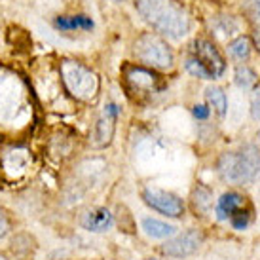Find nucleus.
I'll return each instance as SVG.
<instances>
[{"instance_id":"obj_9","label":"nucleus","mask_w":260,"mask_h":260,"mask_svg":"<svg viewBox=\"0 0 260 260\" xmlns=\"http://www.w3.org/2000/svg\"><path fill=\"white\" fill-rule=\"evenodd\" d=\"M116 118H118V107H116L114 103H109L103 109L101 116L97 118L93 131H91L89 143H91L93 148H105V146H109L112 143L116 129Z\"/></svg>"},{"instance_id":"obj_15","label":"nucleus","mask_w":260,"mask_h":260,"mask_svg":"<svg viewBox=\"0 0 260 260\" xmlns=\"http://www.w3.org/2000/svg\"><path fill=\"white\" fill-rule=\"evenodd\" d=\"M226 50L230 53V57H234L236 61H247L251 55V40L247 37H238L228 44Z\"/></svg>"},{"instance_id":"obj_7","label":"nucleus","mask_w":260,"mask_h":260,"mask_svg":"<svg viewBox=\"0 0 260 260\" xmlns=\"http://www.w3.org/2000/svg\"><path fill=\"white\" fill-rule=\"evenodd\" d=\"M192 57L211 74L213 80L220 78L226 71V63H224L222 55L218 53V50L209 40H203V38L196 40L194 46H192Z\"/></svg>"},{"instance_id":"obj_28","label":"nucleus","mask_w":260,"mask_h":260,"mask_svg":"<svg viewBox=\"0 0 260 260\" xmlns=\"http://www.w3.org/2000/svg\"><path fill=\"white\" fill-rule=\"evenodd\" d=\"M114 2H122V0H114Z\"/></svg>"},{"instance_id":"obj_3","label":"nucleus","mask_w":260,"mask_h":260,"mask_svg":"<svg viewBox=\"0 0 260 260\" xmlns=\"http://www.w3.org/2000/svg\"><path fill=\"white\" fill-rule=\"evenodd\" d=\"M61 78H63L67 91L82 103H91L99 93L97 74L78 61H71V59L63 61L61 63Z\"/></svg>"},{"instance_id":"obj_6","label":"nucleus","mask_w":260,"mask_h":260,"mask_svg":"<svg viewBox=\"0 0 260 260\" xmlns=\"http://www.w3.org/2000/svg\"><path fill=\"white\" fill-rule=\"evenodd\" d=\"M143 200L148 207L158 211L161 215L171 218H179L184 215V203L179 196L171 194L167 190H159V188H145L143 190Z\"/></svg>"},{"instance_id":"obj_4","label":"nucleus","mask_w":260,"mask_h":260,"mask_svg":"<svg viewBox=\"0 0 260 260\" xmlns=\"http://www.w3.org/2000/svg\"><path fill=\"white\" fill-rule=\"evenodd\" d=\"M135 55L141 63L152 69H169L173 65V51L156 32H145L135 42Z\"/></svg>"},{"instance_id":"obj_20","label":"nucleus","mask_w":260,"mask_h":260,"mask_svg":"<svg viewBox=\"0 0 260 260\" xmlns=\"http://www.w3.org/2000/svg\"><path fill=\"white\" fill-rule=\"evenodd\" d=\"M220 21H222V25L220 27H217V30H218V35L220 37H232L234 32H238V23L232 19L230 15L226 17V15H222L220 17Z\"/></svg>"},{"instance_id":"obj_1","label":"nucleus","mask_w":260,"mask_h":260,"mask_svg":"<svg viewBox=\"0 0 260 260\" xmlns=\"http://www.w3.org/2000/svg\"><path fill=\"white\" fill-rule=\"evenodd\" d=\"M135 6H137L139 14L145 17V21L150 23L154 30L164 35V37L179 40V38L186 37L188 30H190L188 14L173 2H167V0H137Z\"/></svg>"},{"instance_id":"obj_16","label":"nucleus","mask_w":260,"mask_h":260,"mask_svg":"<svg viewBox=\"0 0 260 260\" xmlns=\"http://www.w3.org/2000/svg\"><path fill=\"white\" fill-rule=\"evenodd\" d=\"M236 84H238L241 89H251V87H254V84H256V74H254V71L251 69V67L247 65H239L238 69H236Z\"/></svg>"},{"instance_id":"obj_25","label":"nucleus","mask_w":260,"mask_h":260,"mask_svg":"<svg viewBox=\"0 0 260 260\" xmlns=\"http://www.w3.org/2000/svg\"><path fill=\"white\" fill-rule=\"evenodd\" d=\"M0 260H8V258L4 256V254H0Z\"/></svg>"},{"instance_id":"obj_19","label":"nucleus","mask_w":260,"mask_h":260,"mask_svg":"<svg viewBox=\"0 0 260 260\" xmlns=\"http://www.w3.org/2000/svg\"><path fill=\"white\" fill-rule=\"evenodd\" d=\"M186 71L190 74H192V76H198V78L213 80V78H211V74L207 73V71H205V69H203V67L200 65V63H198V61H196V59L192 57V55H190V57L186 59Z\"/></svg>"},{"instance_id":"obj_8","label":"nucleus","mask_w":260,"mask_h":260,"mask_svg":"<svg viewBox=\"0 0 260 260\" xmlns=\"http://www.w3.org/2000/svg\"><path fill=\"white\" fill-rule=\"evenodd\" d=\"M203 234L200 230H186L181 236L167 239L161 245V253L171 258H186L190 254L198 253V249L203 245Z\"/></svg>"},{"instance_id":"obj_2","label":"nucleus","mask_w":260,"mask_h":260,"mask_svg":"<svg viewBox=\"0 0 260 260\" xmlns=\"http://www.w3.org/2000/svg\"><path fill=\"white\" fill-rule=\"evenodd\" d=\"M217 171L230 184H251L260 177V152L254 145H243L236 152H224Z\"/></svg>"},{"instance_id":"obj_5","label":"nucleus","mask_w":260,"mask_h":260,"mask_svg":"<svg viewBox=\"0 0 260 260\" xmlns=\"http://www.w3.org/2000/svg\"><path fill=\"white\" fill-rule=\"evenodd\" d=\"M218 220H230L236 230H245L253 220V207L238 192H226L217 202Z\"/></svg>"},{"instance_id":"obj_12","label":"nucleus","mask_w":260,"mask_h":260,"mask_svg":"<svg viewBox=\"0 0 260 260\" xmlns=\"http://www.w3.org/2000/svg\"><path fill=\"white\" fill-rule=\"evenodd\" d=\"M143 230L148 238H154V239H166V238H171L177 228H175L173 224H167L164 220H158V218H152V217H146L143 218Z\"/></svg>"},{"instance_id":"obj_17","label":"nucleus","mask_w":260,"mask_h":260,"mask_svg":"<svg viewBox=\"0 0 260 260\" xmlns=\"http://www.w3.org/2000/svg\"><path fill=\"white\" fill-rule=\"evenodd\" d=\"M213 205L211 192L205 186H198L194 192V211L196 213H207Z\"/></svg>"},{"instance_id":"obj_26","label":"nucleus","mask_w":260,"mask_h":260,"mask_svg":"<svg viewBox=\"0 0 260 260\" xmlns=\"http://www.w3.org/2000/svg\"><path fill=\"white\" fill-rule=\"evenodd\" d=\"M146 260H158V258H146Z\"/></svg>"},{"instance_id":"obj_14","label":"nucleus","mask_w":260,"mask_h":260,"mask_svg":"<svg viewBox=\"0 0 260 260\" xmlns=\"http://www.w3.org/2000/svg\"><path fill=\"white\" fill-rule=\"evenodd\" d=\"M205 99H207L211 109L217 112L218 118H224V116H226L228 99H226V93H224L220 87H217V86L207 87V89H205Z\"/></svg>"},{"instance_id":"obj_13","label":"nucleus","mask_w":260,"mask_h":260,"mask_svg":"<svg viewBox=\"0 0 260 260\" xmlns=\"http://www.w3.org/2000/svg\"><path fill=\"white\" fill-rule=\"evenodd\" d=\"M55 27L61 30H91L93 21H91V17H86V15H69V17H57Z\"/></svg>"},{"instance_id":"obj_10","label":"nucleus","mask_w":260,"mask_h":260,"mask_svg":"<svg viewBox=\"0 0 260 260\" xmlns=\"http://www.w3.org/2000/svg\"><path fill=\"white\" fill-rule=\"evenodd\" d=\"M125 82L135 91H156L159 84V76L146 67H125L123 69Z\"/></svg>"},{"instance_id":"obj_18","label":"nucleus","mask_w":260,"mask_h":260,"mask_svg":"<svg viewBox=\"0 0 260 260\" xmlns=\"http://www.w3.org/2000/svg\"><path fill=\"white\" fill-rule=\"evenodd\" d=\"M241 8L247 19L260 29V0H241Z\"/></svg>"},{"instance_id":"obj_23","label":"nucleus","mask_w":260,"mask_h":260,"mask_svg":"<svg viewBox=\"0 0 260 260\" xmlns=\"http://www.w3.org/2000/svg\"><path fill=\"white\" fill-rule=\"evenodd\" d=\"M10 230V222H8V218L4 215H0V238H4Z\"/></svg>"},{"instance_id":"obj_21","label":"nucleus","mask_w":260,"mask_h":260,"mask_svg":"<svg viewBox=\"0 0 260 260\" xmlns=\"http://www.w3.org/2000/svg\"><path fill=\"white\" fill-rule=\"evenodd\" d=\"M251 116H253V120L260 122V89L253 91L251 95Z\"/></svg>"},{"instance_id":"obj_22","label":"nucleus","mask_w":260,"mask_h":260,"mask_svg":"<svg viewBox=\"0 0 260 260\" xmlns=\"http://www.w3.org/2000/svg\"><path fill=\"white\" fill-rule=\"evenodd\" d=\"M192 112H194V116L198 118V120H207L211 114V109L209 107H205V105H196Z\"/></svg>"},{"instance_id":"obj_24","label":"nucleus","mask_w":260,"mask_h":260,"mask_svg":"<svg viewBox=\"0 0 260 260\" xmlns=\"http://www.w3.org/2000/svg\"><path fill=\"white\" fill-rule=\"evenodd\" d=\"M253 42H254V48H256V51L260 53V35H254Z\"/></svg>"},{"instance_id":"obj_11","label":"nucleus","mask_w":260,"mask_h":260,"mask_svg":"<svg viewBox=\"0 0 260 260\" xmlns=\"http://www.w3.org/2000/svg\"><path fill=\"white\" fill-rule=\"evenodd\" d=\"M82 228L87 232H91V234H103V232H107L112 228V224H114V217H112V213L109 209H105V207H93V209H87L84 215H82Z\"/></svg>"},{"instance_id":"obj_27","label":"nucleus","mask_w":260,"mask_h":260,"mask_svg":"<svg viewBox=\"0 0 260 260\" xmlns=\"http://www.w3.org/2000/svg\"><path fill=\"white\" fill-rule=\"evenodd\" d=\"M258 141H260V129H258Z\"/></svg>"}]
</instances>
